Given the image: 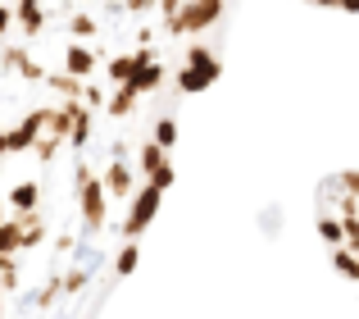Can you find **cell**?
Instances as JSON below:
<instances>
[{
  "mask_svg": "<svg viewBox=\"0 0 359 319\" xmlns=\"http://www.w3.org/2000/svg\"><path fill=\"white\" fill-rule=\"evenodd\" d=\"M314 228L332 265L359 283V169L332 174L314 192Z\"/></svg>",
  "mask_w": 359,
  "mask_h": 319,
  "instance_id": "obj_1",
  "label": "cell"
},
{
  "mask_svg": "<svg viewBox=\"0 0 359 319\" xmlns=\"http://www.w3.org/2000/svg\"><path fill=\"white\" fill-rule=\"evenodd\" d=\"M41 196H46V183H36V178H23V183L9 187L5 205H9V214H32V210H41Z\"/></svg>",
  "mask_w": 359,
  "mask_h": 319,
  "instance_id": "obj_2",
  "label": "cell"
},
{
  "mask_svg": "<svg viewBox=\"0 0 359 319\" xmlns=\"http://www.w3.org/2000/svg\"><path fill=\"white\" fill-rule=\"evenodd\" d=\"M23 256V214H5L0 219V260Z\"/></svg>",
  "mask_w": 359,
  "mask_h": 319,
  "instance_id": "obj_3",
  "label": "cell"
},
{
  "mask_svg": "<svg viewBox=\"0 0 359 319\" xmlns=\"http://www.w3.org/2000/svg\"><path fill=\"white\" fill-rule=\"evenodd\" d=\"M0 287H5V292H18V287H23V269H18V256H14V260H0Z\"/></svg>",
  "mask_w": 359,
  "mask_h": 319,
  "instance_id": "obj_4",
  "label": "cell"
},
{
  "mask_svg": "<svg viewBox=\"0 0 359 319\" xmlns=\"http://www.w3.org/2000/svg\"><path fill=\"white\" fill-rule=\"evenodd\" d=\"M14 5H9V0H0V37H9V32H14Z\"/></svg>",
  "mask_w": 359,
  "mask_h": 319,
  "instance_id": "obj_5",
  "label": "cell"
},
{
  "mask_svg": "<svg viewBox=\"0 0 359 319\" xmlns=\"http://www.w3.org/2000/svg\"><path fill=\"white\" fill-rule=\"evenodd\" d=\"M309 5H323V9H359V0H309Z\"/></svg>",
  "mask_w": 359,
  "mask_h": 319,
  "instance_id": "obj_6",
  "label": "cell"
},
{
  "mask_svg": "<svg viewBox=\"0 0 359 319\" xmlns=\"http://www.w3.org/2000/svg\"><path fill=\"white\" fill-rule=\"evenodd\" d=\"M0 319H5V287H0Z\"/></svg>",
  "mask_w": 359,
  "mask_h": 319,
  "instance_id": "obj_7",
  "label": "cell"
},
{
  "mask_svg": "<svg viewBox=\"0 0 359 319\" xmlns=\"http://www.w3.org/2000/svg\"><path fill=\"white\" fill-rule=\"evenodd\" d=\"M0 219H5V196H0Z\"/></svg>",
  "mask_w": 359,
  "mask_h": 319,
  "instance_id": "obj_8",
  "label": "cell"
},
{
  "mask_svg": "<svg viewBox=\"0 0 359 319\" xmlns=\"http://www.w3.org/2000/svg\"><path fill=\"white\" fill-rule=\"evenodd\" d=\"M0 133H5V119H0Z\"/></svg>",
  "mask_w": 359,
  "mask_h": 319,
  "instance_id": "obj_9",
  "label": "cell"
}]
</instances>
